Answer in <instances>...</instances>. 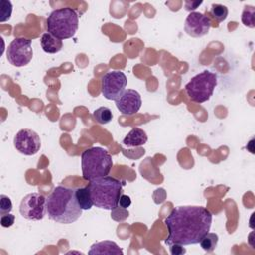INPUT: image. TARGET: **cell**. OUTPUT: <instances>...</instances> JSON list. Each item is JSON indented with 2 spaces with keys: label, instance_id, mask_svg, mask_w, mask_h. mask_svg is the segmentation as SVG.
Wrapping results in <instances>:
<instances>
[{
  "label": "cell",
  "instance_id": "1",
  "mask_svg": "<svg viewBox=\"0 0 255 255\" xmlns=\"http://www.w3.org/2000/svg\"><path fill=\"white\" fill-rule=\"evenodd\" d=\"M164 223L168 230V236L164 240L166 245L197 244L209 232L212 214L203 206H177L170 211Z\"/></svg>",
  "mask_w": 255,
  "mask_h": 255
},
{
  "label": "cell",
  "instance_id": "2",
  "mask_svg": "<svg viewBox=\"0 0 255 255\" xmlns=\"http://www.w3.org/2000/svg\"><path fill=\"white\" fill-rule=\"evenodd\" d=\"M48 217L58 223L70 224L77 221L83 209L78 204L76 189L59 185L46 198Z\"/></svg>",
  "mask_w": 255,
  "mask_h": 255
},
{
  "label": "cell",
  "instance_id": "3",
  "mask_svg": "<svg viewBox=\"0 0 255 255\" xmlns=\"http://www.w3.org/2000/svg\"><path fill=\"white\" fill-rule=\"evenodd\" d=\"M125 184V181L107 175L89 181L87 188L96 207L113 210L118 206Z\"/></svg>",
  "mask_w": 255,
  "mask_h": 255
},
{
  "label": "cell",
  "instance_id": "4",
  "mask_svg": "<svg viewBox=\"0 0 255 255\" xmlns=\"http://www.w3.org/2000/svg\"><path fill=\"white\" fill-rule=\"evenodd\" d=\"M81 164L83 178L91 181L107 176L113 167V159L107 149L95 146L82 152Z\"/></svg>",
  "mask_w": 255,
  "mask_h": 255
},
{
  "label": "cell",
  "instance_id": "5",
  "mask_svg": "<svg viewBox=\"0 0 255 255\" xmlns=\"http://www.w3.org/2000/svg\"><path fill=\"white\" fill-rule=\"evenodd\" d=\"M47 31L55 37L64 40L72 38L79 27V16L69 7L59 8L50 13L46 21Z\"/></svg>",
  "mask_w": 255,
  "mask_h": 255
},
{
  "label": "cell",
  "instance_id": "6",
  "mask_svg": "<svg viewBox=\"0 0 255 255\" xmlns=\"http://www.w3.org/2000/svg\"><path fill=\"white\" fill-rule=\"evenodd\" d=\"M216 85L217 75L205 70L189 80L185 85V92L192 102L201 104L211 98Z\"/></svg>",
  "mask_w": 255,
  "mask_h": 255
},
{
  "label": "cell",
  "instance_id": "7",
  "mask_svg": "<svg viewBox=\"0 0 255 255\" xmlns=\"http://www.w3.org/2000/svg\"><path fill=\"white\" fill-rule=\"evenodd\" d=\"M7 60L15 67H24L33 58L31 40L26 38H15L7 48Z\"/></svg>",
  "mask_w": 255,
  "mask_h": 255
},
{
  "label": "cell",
  "instance_id": "8",
  "mask_svg": "<svg viewBox=\"0 0 255 255\" xmlns=\"http://www.w3.org/2000/svg\"><path fill=\"white\" fill-rule=\"evenodd\" d=\"M20 214L28 220H41L47 213L46 197L38 192L24 196L19 207Z\"/></svg>",
  "mask_w": 255,
  "mask_h": 255
},
{
  "label": "cell",
  "instance_id": "9",
  "mask_svg": "<svg viewBox=\"0 0 255 255\" xmlns=\"http://www.w3.org/2000/svg\"><path fill=\"white\" fill-rule=\"evenodd\" d=\"M127 76L121 71L106 73L101 81V90L107 100L116 101L126 90Z\"/></svg>",
  "mask_w": 255,
  "mask_h": 255
},
{
  "label": "cell",
  "instance_id": "10",
  "mask_svg": "<svg viewBox=\"0 0 255 255\" xmlns=\"http://www.w3.org/2000/svg\"><path fill=\"white\" fill-rule=\"evenodd\" d=\"M14 146L24 155H34L40 150L41 139L33 129L23 128L14 136Z\"/></svg>",
  "mask_w": 255,
  "mask_h": 255
},
{
  "label": "cell",
  "instance_id": "11",
  "mask_svg": "<svg viewBox=\"0 0 255 255\" xmlns=\"http://www.w3.org/2000/svg\"><path fill=\"white\" fill-rule=\"evenodd\" d=\"M211 27L208 17L199 12H190L185 19L184 31L193 38L205 36Z\"/></svg>",
  "mask_w": 255,
  "mask_h": 255
},
{
  "label": "cell",
  "instance_id": "12",
  "mask_svg": "<svg viewBox=\"0 0 255 255\" xmlns=\"http://www.w3.org/2000/svg\"><path fill=\"white\" fill-rule=\"evenodd\" d=\"M115 102L118 110L126 116L136 114L142 104L140 94L132 89H126Z\"/></svg>",
  "mask_w": 255,
  "mask_h": 255
},
{
  "label": "cell",
  "instance_id": "13",
  "mask_svg": "<svg viewBox=\"0 0 255 255\" xmlns=\"http://www.w3.org/2000/svg\"><path fill=\"white\" fill-rule=\"evenodd\" d=\"M123 249L119 247V245L110 240H104L100 242H96L91 246L89 250L90 255L96 254H120L123 255Z\"/></svg>",
  "mask_w": 255,
  "mask_h": 255
},
{
  "label": "cell",
  "instance_id": "14",
  "mask_svg": "<svg viewBox=\"0 0 255 255\" xmlns=\"http://www.w3.org/2000/svg\"><path fill=\"white\" fill-rule=\"evenodd\" d=\"M146 141L147 134L139 128H133L123 139V143L128 147H138L146 143Z\"/></svg>",
  "mask_w": 255,
  "mask_h": 255
},
{
  "label": "cell",
  "instance_id": "15",
  "mask_svg": "<svg viewBox=\"0 0 255 255\" xmlns=\"http://www.w3.org/2000/svg\"><path fill=\"white\" fill-rule=\"evenodd\" d=\"M41 47L44 52L48 54H55L62 50L63 41L49 32H46L41 37Z\"/></svg>",
  "mask_w": 255,
  "mask_h": 255
},
{
  "label": "cell",
  "instance_id": "16",
  "mask_svg": "<svg viewBox=\"0 0 255 255\" xmlns=\"http://www.w3.org/2000/svg\"><path fill=\"white\" fill-rule=\"evenodd\" d=\"M76 198L78 204L83 210H89L93 207V201L89 189L86 187H79L76 189Z\"/></svg>",
  "mask_w": 255,
  "mask_h": 255
},
{
  "label": "cell",
  "instance_id": "17",
  "mask_svg": "<svg viewBox=\"0 0 255 255\" xmlns=\"http://www.w3.org/2000/svg\"><path fill=\"white\" fill-rule=\"evenodd\" d=\"M93 118L98 124L106 125L112 121L113 114L108 107H100L94 111Z\"/></svg>",
  "mask_w": 255,
  "mask_h": 255
},
{
  "label": "cell",
  "instance_id": "18",
  "mask_svg": "<svg viewBox=\"0 0 255 255\" xmlns=\"http://www.w3.org/2000/svg\"><path fill=\"white\" fill-rule=\"evenodd\" d=\"M218 243V235L216 233L207 232L200 240L199 244L201 248L206 252H212Z\"/></svg>",
  "mask_w": 255,
  "mask_h": 255
},
{
  "label": "cell",
  "instance_id": "19",
  "mask_svg": "<svg viewBox=\"0 0 255 255\" xmlns=\"http://www.w3.org/2000/svg\"><path fill=\"white\" fill-rule=\"evenodd\" d=\"M210 14L217 22H223L228 16V8L221 4H212Z\"/></svg>",
  "mask_w": 255,
  "mask_h": 255
},
{
  "label": "cell",
  "instance_id": "20",
  "mask_svg": "<svg viewBox=\"0 0 255 255\" xmlns=\"http://www.w3.org/2000/svg\"><path fill=\"white\" fill-rule=\"evenodd\" d=\"M254 15H255V8L253 6H245L242 12L241 21L244 26L249 28H254Z\"/></svg>",
  "mask_w": 255,
  "mask_h": 255
},
{
  "label": "cell",
  "instance_id": "21",
  "mask_svg": "<svg viewBox=\"0 0 255 255\" xmlns=\"http://www.w3.org/2000/svg\"><path fill=\"white\" fill-rule=\"evenodd\" d=\"M12 3L9 0H1L0 2V22L3 23L11 18Z\"/></svg>",
  "mask_w": 255,
  "mask_h": 255
},
{
  "label": "cell",
  "instance_id": "22",
  "mask_svg": "<svg viewBox=\"0 0 255 255\" xmlns=\"http://www.w3.org/2000/svg\"><path fill=\"white\" fill-rule=\"evenodd\" d=\"M11 210H12L11 199L5 194H1L0 195V214L4 215L7 213H10Z\"/></svg>",
  "mask_w": 255,
  "mask_h": 255
},
{
  "label": "cell",
  "instance_id": "23",
  "mask_svg": "<svg viewBox=\"0 0 255 255\" xmlns=\"http://www.w3.org/2000/svg\"><path fill=\"white\" fill-rule=\"evenodd\" d=\"M111 211H112L111 216L116 221H124L125 219H127L128 217V211L127 210V208H123L119 205Z\"/></svg>",
  "mask_w": 255,
  "mask_h": 255
},
{
  "label": "cell",
  "instance_id": "24",
  "mask_svg": "<svg viewBox=\"0 0 255 255\" xmlns=\"http://www.w3.org/2000/svg\"><path fill=\"white\" fill-rule=\"evenodd\" d=\"M15 221V215L11 214V213H7L4 215H1L0 218V223L2 227H10L14 224Z\"/></svg>",
  "mask_w": 255,
  "mask_h": 255
},
{
  "label": "cell",
  "instance_id": "25",
  "mask_svg": "<svg viewBox=\"0 0 255 255\" xmlns=\"http://www.w3.org/2000/svg\"><path fill=\"white\" fill-rule=\"evenodd\" d=\"M169 250H170V253L172 255H182L186 252L185 248L183 247V245H180V244H172L169 246Z\"/></svg>",
  "mask_w": 255,
  "mask_h": 255
},
{
  "label": "cell",
  "instance_id": "26",
  "mask_svg": "<svg viewBox=\"0 0 255 255\" xmlns=\"http://www.w3.org/2000/svg\"><path fill=\"white\" fill-rule=\"evenodd\" d=\"M131 204V199L129 196L126 195V194H121L120 196V199H119V203L118 205L123 207V208H128L129 207Z\"/></svg>",
  "mask_w": 255,
  "mask_h": 255
},
{
  "label": "cell",
  "instance_id": "27",
  "mask_svg": "<svg viewBox=\"0 0 255 255\" xmlns=\"http://www.w3.org/2000/svg\"><path fill=\"white\" fill-rule=\"evenodd\" d=\"M202 3V1H196V2H193V1H186L185 2V5H190V6H186L185 7V10H187V11H191V10H195L200 4Z\"/></svg>",
  "mask_w": 255,
  "mask_h": 255
},
{
  "label": "cell",
  "instance_id": "28",
  "mask_svg": "<svg viewBox=\"0 0 255 255\" xmlns=\"http://www.w3.org/2000/svg\"><path fill=\"white\" fill-rule=\"evenodd\" d=\"M253 142H254V139H251L249 141V144H250V147H247V149H249V151L251 153H254V148H253Z\"/></svg>",
  "mask_w": 255,
  "mask_h": 255
}]
</instances>
